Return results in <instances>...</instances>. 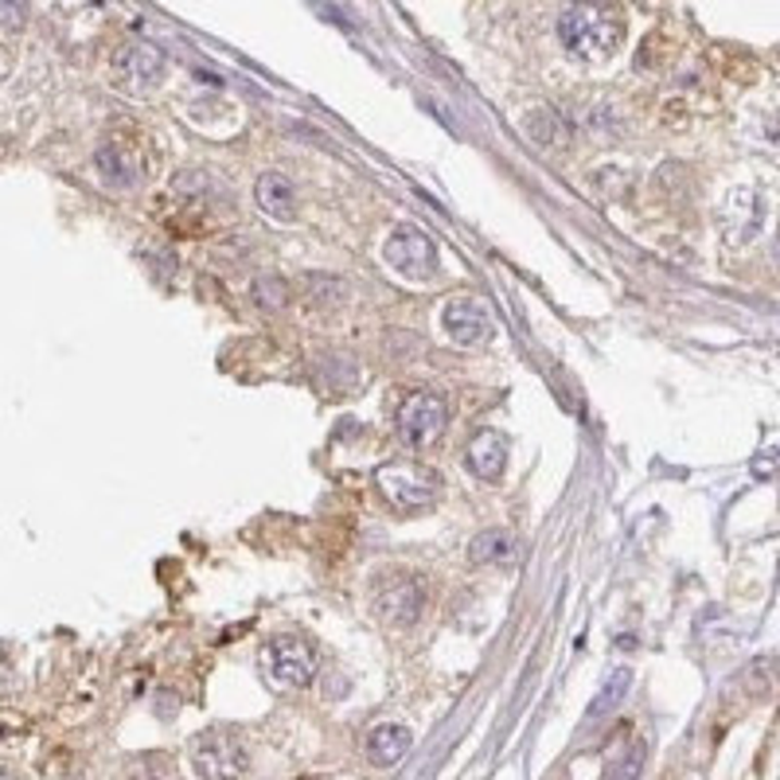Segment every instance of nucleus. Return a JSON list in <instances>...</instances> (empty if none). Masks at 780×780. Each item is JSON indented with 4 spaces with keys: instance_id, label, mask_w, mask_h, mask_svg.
I'll list each match as a JSON object with an SVG mask.
<instances>
[{
    "instance_id": "f257e3e1",
    "label": "nucleus",
    "mask_w": 780,
    "mask_h": 780,
    "mask_svg": "<svg viewBox=\"0 0 780 780\" xmlns=\"http://www.w3.org/2000/svg\"><path fill=\"white\" fill-rule=\"evenodd\" d=\"M558 36H562V43L574 51V55L605 59L620 48V39H625V24H620L609 9H601V4H578V9L562 12Z\"/></svg>"
},
{
    "instance_id": "f03ea898",
    "label": "nucleus",
    "mask_w": 780,
    "mask_h": 780,
    "mask_svg": "<svg viewBox=\"0 0 780 780\" xmlns=\"http://www.w3.org/2000/svg\"><path fill=\"white\" fill-rule=\"evenodd\" d=\"M375 480H379L382 495H387L399 512H422V507H429L438 500V488H441L438 473L418 465V461H390V465L379 468Z\"/></svg>"
},
{
    "instance_id": "7ed1b4c3",
    "label": "nucleus",
    "mask_w": 780,
    "mask_h": 780,
    "mask_svg": "<svg viewBox=\"0 0 780 780\" xmlns=\"http://www.w3.org/2000/svg\"><path fill=\"white\" fill-rule=\"evenodd\" d=\"M191 765L200 780H238L247 772V750L235 733L211 730L191 745Z\"/></svg>"
},
{
    "instance_id": "20e7f679",
    "label": "nucleus",
    "mask_w": 780,
    "mask_h": 780,
    "mask_svg": "<svg viewBox=\"0 0 780 780\" xmlns=\"http://www.w3.org/2000/svg\"><path fill=\"white\" fill-rule=\"evenodd\" d=\"M382 257H387V266L406 277V281H422V277H429L433 266H438V250H433L429 235L422 227H410V223L390 230Z\"/></svg>"
},
{
    "instance_id": "39448f33",
    "label": "nucleus",
    "mask_w": 780,
    "mask_h": 780,
    "mask_svg": "<svg viewBox=\"0 0 780 780\" xmlns=\"http://www.w3.org/2000/svg\"><path fill=\"white\" fill-rule=\"evenodd\" d=\"M445 422H449V406L441 394H429V390H418V394H410L399 410V433L410 449H426L445 433Z\"/></svg>"
},
{
    "instance_id": "423d86ee",
    "label": "nucleus",
    "mask_w": 780,
    "mask_h": 780,
    "mask_svg": "<svg viewBox=\"0 0 780 780\" xmlns=\"http://www.w3.org/2000/svg\"><path fill=\"white\" fill-rule=\"evenodd\" d=\"M262 667L281 687H305L316 676V652L301 637H274L262 652Z\"/></svg>"
},
{
    "instance_id": "0eeeda50",
    "label": "nucleus",
    "mask_w": 780,
    "mask_h": 780,
    "mask_svg": "<svg viewBox=\"0 0 780 780\" xmlns=\"http://www.w3.org/2000/svg\"><path fill=\"white\" fill-rule=\"evenodd\" d=\"M422 605H426V593H422L418 578H410V574H394L379 586L375 593V609L387 625H414L422 617Z\"/></svg>"
},
{
    "instance_id": "6e6552de",
    "label": "nucleus",
    "mask_w": 780,
    "mask_h": 780,
    "mask_svg": "<svg viewBox=\"0 0 780 780\" xmlns=\"http://www.w3.org/2000/svg\"><path fill=\"white\" fill-rule=\"evenodd\" d=\"M117 83L125 90H153L164 75V51L149 39H137V43H125L114 59Z\"/></svg>"
},
{
    "instance_id": "1a4fd4ad",
    "label": "nucleus",
    "mask_w": 780,
    "mask_h": 780,
    "mask_svg": "<svg viewBox=\"0 0 780 780\" xmlns=\"http://www.w3.org/2000/svg\"><path fill=\"white\" fill-rule=\"evenodd\" d=\"M441 324H445V336L453 343H461V348H473V343H485L488 336H492V313H488L480 301H473V297H461V301H453V305L445 309V316H441Z\"/></svg>"
},
{
    "instance_id": "9d476101",
    "label": "nucleus",
    "mask_w": 780,
    "mask_h": 780,
    "mask_svg": "<svg viewBox=\"0 0 780 780\" xmlns=\"http://www.w3.org/2000/svg\"><path fill=\"white\" fill-rule=\"evenodd\" d=\"M254 200L269 219H293L297 188L289 176H281V172H266V176H257V184H254Z\"/></svg>"
},
{
    "instance_id": "9b49d317",
    "label": "nucleus",
    "mask_w": 780,
    "mask_h": 780,
    "mask_svg": "<svg viewBox=\"0 0 780 780\" xmlns=\"http://www.w3.org/2000/svg\"><path fill=\"white\" fill-rule=\"evenodd\" d=\"M468 468H473L480 480H500L507 468V441L495 433V429H485V433H476L473 445H468Z\"/></svg>"
},
{
    "instance_id": "f8f14e48",
    "label": "nucleus",
    "mask_w": 780,
    "mask_h": 780,
    "mask_svg": "<svg viewBox=\"0 0 780 780\" xmlns=\"http://www.w3.org/2000/svg\"><path fill=\"white\" fill-rule=\"evenodd\" d=\"M468 558L480 562V566H512L519 558V539L504 527H488L473 539L468 546Z\"/></svg>"
},
{
    "instance_id": "ddd939ff",
    "label": "nucleus",
    "mask_w": 780,
    "mask_h": 780,
    "mask_svg": "<svg viewBox=\"0 0 780 780\" xmlns=\"http://www.w3.org/2000/svg\"><path fill=\"white\" fill-rule=\"evenodd\" d=\"M410 742H414V738H410L406 726L382 722L367 733V757H372L375 765H382V769H390V765H399L410 753Z\"/></svg>"
},
{
    "instance_id": "4468645a",
    "label": "nucleus",
    "mask_w": 780,
    "mask_h": 780,
    "mask_svg": "<svg viewBox=\"0 0 780 780\" xmlns=\"http://www.w3.org/2000/svg\"><path fill=\"white\" fill-rule=\"evenodd\" d=\"M95 164L98 172H102V180L114 184V188H134V184L141 180V161L129 156L125 149H117V144H102Z\"/></svg>"
},
{
    "instance_id": "2eb2a0df",
    "label": "nucleus",
    "mask_w": 780,
    "mask_h": 780,
    "mask_svg": "<svg viewBox=\"0 0 780 780\" xmlns=\"http://www.w3.org/2000/svg\"><path fill=\"white\" fill-rule=\"evenodd\" d=\"M628 683H632V671H628V667H617V671H613V683L601 687L597 703H593V714H601V710H609V706H617V699L628 691Z\"/></svg>"
},
{
    "instance_id": "dca6fc26",
    "label": "nucleus",
    "mask_w": 780,
    "mask_h": 780,
    "mask_svg": "<svg viewBox=\"0 0 780 780\" xmlns=\"http://www.w3.org/2000/svg\"><path fill=\"white\" fill-rule=\"evenodd\" d=\"M640 762H644V745L632 742L625 750V757H620V762L609 769V780H637L640 777Z\"/></svg>"
},
{
    "instance_id": "f3484780",
    "label": "nucleus",
    "mask_w": 780,
    "mask_h": 780,
    "mask_svg": "<svg viewBox=\"0 0 780 780\" xmlns=\"http://www.w3.org/2000/svg\"><path fill=\"white\" fill-rule=\"evenodd\" d=\"M254 293H257V305L281 309V305H286L289 289H286V281H277V277H266V281H257V286H254Z\"/></svg>"
},
{
    "instance_id": "a211bd4d",
    "label": "nucleus",
    "mask_w": 780,
    "mask_h": 780,
    "mask_svg": "<svg viewBox=\"0 0 780 780\" xmlns=\"http://www.w3.org/2000/svg\"><path fill=\"white\" fill-rule=\"evenodd\" d=\"M0 780H12V777H9V772H4V769H0Z\"/></svg>"
},
{
    "instance_id": "6ab92c4d",
    "label": "nucleus",
    "mask_w": 780,
    "mask_h": 780,
    "mask_svg": "<svg viewBox=\"0 0 780 780\" xmlns=\"http://www.w3.org/2000/svg\"><path fill=\"white\" fill-rule=\"evenodd\" d=\"M777 257H780V250H777Z\"/></svg>"
}]
</instances>
